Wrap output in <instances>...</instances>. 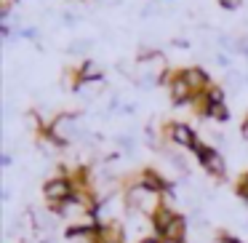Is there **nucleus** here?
Instances as JSON below:
<instances>
[{
    "label": "nucleus",
    "instance_id": "obj_6",
    "mask_svg": "<svg viewBox=\"0 0 248 243\" xmlns=\"http://www.w3.org/2000/svg\"><path fill=\"white\" fill-rule=\"evenodd\" d=\"M173 219H176V211H173V209H171V206H168V203H163L160 209H157L155 214H152V227H155L157 238H163V235H166L168 225H171Z\"/></svg>",
    "mask_w": 248,
    "mask_h": 243
},
{
    "label": "nucleus",
    "instance_id": "obj_2",
    "mask_svg": "<svg viewBox=\"0 0 248 243\" xmlns=\"http://www.w3.org/2000/svg\"><path fill=\"white\" fill-rule=\"evenodd\" d=\"M72 195H75V184H72V179L67 177V174L54 177V179H48V182L43 184V198H46V203H48L51 209H59V206L67 203Z\"/></svg>",
    "mask_w": 248,
    "mask_h": 243
},
{
    "label": "nucleus",
    "instance_id": "obj_17",
    "mask_svg": "<svg viewBox=\"0 0 248 243\" xmlns=\"http://www.w3.org/2000/svg\"><path fill=\"white\" fill-rule=\"evenodd\" d=\"M14 163V158H11V152H6V155H3V166H11Z\"/></svg>",
    "mask_w": 248,
    "mask_h": 243
},
{
    "label": "nucleus",
    "instance_id": "obj_16",
    "mask_svg": "<svg viewBox=\"0 0 248 243\" xmlns=\"http://www.w3.org/2000/svg\"><path fill=\"white\" fill-rule=\"evenodd\" d=\"M22 35H24V38H35V35H38V32H35L32 27H27V30H22Z\"/></svg>",
    "mask_w": 248,
    "mask_h": 243
},
{
    "label": "nucleus",
    "instance_id": "obj_21",
    "mask_svg": "<svg viewBox=\"0 0 248 243\" xmlns=\"http://www.w3.org/2000/svg\"><path fill=\"white\" fill-rule=\"evenodd\" d=\"M246 177H248V174H246Z\"/></svg>",
    "mask_w": 248,
    "mask_h": 243
},
{
    "label": "nucleus",
    "instance_id": "obj_19",
    "mask_svg": "<svg viewBox=\"0 0 248 243\" xmlns=\"http://www.w3.org/2000/svg\"><path fill=\"white\" fill-rule=\"evenodd\" d=\"M243 136H246V142H248V118H246V123H243Z\"/></svg>",
    "mask_w": 248,
    "mask_h": 243
},
{
    "label": "nucleus",
    "instance_id": "obj_7",
    "mask_svg": "<svg viewBox=\"0 0 248 243\" xmlns=\"http://www.w3.org/2000/svg\"><path fill=\"white\" fill-rule=\"evenodd\" d=\"M182 78L189 83V88H192L195 94H203V91H208V75H205L200 67H187V70H182Z\"/></svg>",
    "mask_w": 248,
    "mask_h": 243
},
{
    "label": "nucleus",
    "instance_id": "obj_8",
    "mask_svg": "<svg viewBox=\"0 0 248 243\" xmlns=\"http://www.w3.org/2000/svg\"><path fill=\"white\" fill-rule=\"evenodd\" d=\"M96 235H99V243H123L125 230H123L120 222H104Z\"/></svg>",
    "mask_w": 248,
    "mask_h": 243
},
{
    "label": "nucleus",
    "instance_id": "obj_9",
    "mask_svg": "<svg viewBox=\"0 0 248 243\" xmlns=\"http://www.w3.org/2000/svg\"><path fill=\"white\" fill-rule=\"evenodd\" d=\"M184 235H187V219H184L182 214H176V219L168 225L166 235H163L160 241H184Z\"/></svg>",
    "mask_w": 248,
    "mask_h": 243
},
{
    "label": "nucleus",
    "instance_id": "obj_18",
    "mask_svg": "<svg viewBox=\"0 0 248 243\" xmlns=\"http://www.w3.org/2000/svg\"><path fill=\"white\" fill-rule=\"evenodd\" d=\"M141 243H163V241H160V238L155 235V238H144V241H141Z\"/></svg>",
    "mask_w": 248,
    "mask_h": 243
},
{
    "label": "nucleus",
    "instance_id": "obj_12",
    "mask_svg": "<svg viewBox=\"0 0 248 243\" xmlns=\"http://www.w3.org/2000/svg\"><path fill=\"white\" fill-rule=\"evenodd\" d=\"M208 104H224V91L219 86L208 88Z\"/></svg>",
    "mask_w": 248,
    "mask_h": 243
},
{
    "label": "nucleus",
    "instance_id": "obj_10",
    "mask_svg": "<svg viewBox=\"0 0 248 243\" xmlns=\"http://www.w3.org/2000/svg\"><path fill=\"white\" fill-rule=\"evenodd\" d=\"M80 81H86V83H99V81H102V67H99L96 62L86 59V62L80 65Z\"/></svg>",
    "mask_w": 248,
    "mask_h": 243
},
{
    "label": "nucleus",
    "instance_id": "obj_4",
    "mask_svg": "<svg viewBox=\"0 0 248 243\" xmlns=\"http://www.w3.org/2000/svg\"><path fill=\"white\" fill-rule=\"evenodd\" d=\"M166 134H168V139H171L176 147H187V150H192V147L198 145V134H195L192 126H187V123H171L166 129Z\"/></svg>",
    "mask_w": 248,
    "mask_h": 243
},
{
    "label": "nucleus",
    "instance_id": "obj_5",
    "mask_svg": "<svg viewBox=\"0 0 248 243\" xmlns=\"http://www.w3.org/2000/svg\"><path fill=\"white\" fill-rule=\"evenodd\" d=\"M136 182L144 184V187H150V190H155V193H168V190H171V184H168L155 168H144V171H139Z\"/></svg>",
    "mask_w": 248,
    "mask_h": 243
},
{
    "label": "nucleus",
    "instance_id": "obj_11",
    "mask_svg": "<svg viewBox=\"0 0 248 243\" xmlns=\"http://www.w3.org/2000/svg\"><path fill=\"white\" fill-rule=\"evenodd\" d=\"M205 118L216 120V123H224V120L230 118V110H227L224 104H208V110H205Z\"/></svg>",
    "mask_w": 248,
    "mask_h": 243
},
{
    "label": "nucleus",
    "instance_id": "obj_1",
    "mask_svg": "<svg viewBox=\"0 0 248 243\" xmlns=\"http://www.w3.org/2000/svg\"><path fill=\"white\" fill-rule=\"evenodd\" d=\"M163 203H166V200H163V193H155V190L144 187V184H139V182H131L128 190H125V206H128L131 211L147 214L150 219Z\"/></svg>",
    "mask_w": 248,
    "mask_h": 243
},
{
    "label": "nucleus",
    "instance_id": "obj_20",
    "mask_svg": "<svg viewBox=\"0 0 248 243\" xmlns=\"http://www.w3.org/2000/svg\"><path fill=\"white\" fill-rule=\"evenodd\" d=\"M163 243H184V241H163Z\"/></svg>",
    "mask_w": 248,
    "mask_h": 243
},
{
    "label": "nucleus",
    "instance_id": "obj_3",
    "mask_svg": "<svg viewBox=\"0 0 248 243\" xmlns=\"http://www.w3.org/2000/svg\"><path fill=\"white\" fill-rule=\"evenodd\" d=\"M192 152L198 155V161H200V166L205 168V171L211 174L214 179H224V174H227V163H224V158L219 155V150H214V147H208V145H195L192 147Z\"/></svg>",
    "mask_w": 248,
    "mask_h": 243
},
{
    "label": "nucleus",
    "instance_id": "obj_15",
    "mask_svg": "<svg viewBox=\"0 0 248 243\" xmlns=\"http://www.w3.org/2000/svg\"><path fill=\"white\" fill-rule=\"evenodd\" d=\"M216 62H219L221 67H227V65H230V56H227V54H219V56H216Z\"/></svg>",
    "mask_w": 248,
    "mask_h": 243
},
{
    "label": "nucleus",
    "instance_id": "obj_14",
    "mask_svg": "<svg viewBox=\"0 0 248 243\" xmlns=\"http://www.w3.org/2000/svg\"><path fill=\"white\" fill-rule=\"evenodd\" d=\"M120 147H125V150H131V147H134V139H131V136H120Z\"/></svg>",
    "mask_w": 248,
    "mask_h": 243
},
{
    "label": "nucleus",
    "instance_id": "obj_13",
    "mask_svg": "<svg viewBox=\"0 0 248 243\" xmlns=\"http://www.w3.org/2000/svg\"><path fill=\"white\" fill-rule=\"evenodd\" d=\"M219 3H221V8H227V11H235L243 0H219Z\"/></svg>",
    "mask_w": 248,
    "mask_h": 243
}]
</instances>
